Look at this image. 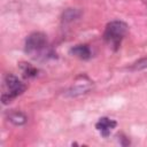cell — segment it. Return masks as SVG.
<instances>
[{
	"instance_id": "cell-6",
	"label": "cell",
	"mask_w": 147,
	"mask_h": 147,
	"mask_svg": "<svg viewBox=\"0 0 147 147\" xmlns=\"http://www.w3.org/2000/svg\"><path fill=\"white\" fill-rule=\"evenodd\" d=\"M92 85L90 82H86V83H83V84H77L75 86H72L70 90L67 91V95L69 96H77V95H80V94H84L86 92H88L91 90Z\"/></svg>"
},
{
	"instance_id": "cell-3",
	"label": "cell",
	"mask_w": 147,
	"mask_h": 147,
	"mask_svg": "<svg viewBox=\"0 0 147 147\" xmlns=\"http://www.w3.org/2000/svg\"><path fill=\"white\" fill-rule=\"evenodd\" d=\"M47 46V38L46 34L42 32H33L29 34L25 40V53L31 56L40 54Z\"/></svg>"
},
{
	"instance_id": "cell-5",
	"label": "cell",
	"mask_w": 147,
	"mask_h": 147,
	"mask_svg": "<svg viewBox=\"0 0 147 147\" xmlns=\"http://www.w3.org/2000/svg\"><path fill=\"white\" fill-rule=\"evenodd\" d=\"M70 53L72 55H75L76 57H79L82 60H87L92 55L91 49H90V47L87 45H77V46H74L70 49Z\"/></svg>"
},
{
	"instance_id": "cell-8",
	"label": "cell",
	"mask_w": 147,
	"mask_h": 147,
	"mask_svg": "<svg viewBox=\"0 0 147 147\" xmlns=\"http://www.w3.org/2000/svg\"><path fill=\"white\" fill-rule=\"evenodd\" d=\"M8 119H9L13 124H15V125H23V124H25V122L28 121L26 116H25L23 113H21V111H11V113L8 115Z\"/></svg>"
},
{
	"instance_id": "cell-1",
	"label": "cell",
	"mask_w": 147,
	"mask_h": 147,
	"mask_svg": "<svg viewBox=\"0 0 147 147\" xmlns=\"http://www.w3.org/2000/svg\"><path fill=\"white\" fill-rule=\"evenodd\" d=\"M127 32V24L122 21H113L107 24L105 30V39L107 42H109L111 46H114L115 49H117L121 45L122 39Z\"/></svg>"
},
{
	"instance_id": "cell-7",
	"label": "cell",
	"mask_w": 147,
	"mask_h": 147,
	"mask_svg": "<svg viewBox=\"0 0 147 147\" xmlns=\"http://www.w3.org/2000/svg\"><path fill=\"white\" fill-rule=\"evenodd\" d=\"M82 15V11L77 8H68L62 14V21L64 23H70L77 18H79Z\"/></svg>"
},
{
	"instance_id": "cell-2",
	"label": "cell",
	"mask_w": 147,
	"mask_h": 147,
	"mask_svg": "<svg viewBox=\"0 0 147 147\" xmlns=\"http://www.w3.org/2000/svg\"><path fill=\"white\" fill-rule=\"evenodd\" d=\"M5 84L7 86V90L8 92L7 93H3L2 96H1V100H2V103L3 105H7L9 102H11L16 96H18L20 94H22L26 86L13 74H8L6 75L5 77Z\"/></svg>"
},
{
	"instance_id": "cell-4",
	"label": "cell",
	"mask_w": 147,
	"mask_h": 147,
	"mask_svg": "<svg viewBox=\"0 0 147 147\" xmlns=\"http://www.w3.org/2000/svg\"><path fill=\"white\" fill-rule=\"evenodd\" d=\"M116 125H117V123H116L114 119H110V118H108V117H101V118L96 122L95 127H96L98 131L101 132V134H102L103 137H108L109 133H110V131H111Z\"/></svg>"
},
{
	"instance_id": "cell-9",
	"label": "cell",
	"mask_w": 147,
	"mask_h": 147,
	"mask_svg": "<svg viewBox=\"0 0 147 147\" xmlns=\"http://www.w3.org/2000/svg\"><path fill=\"white\" fill-rule=\"evenodd\" d=\"M20 67H21V70H22V74H23L24 77L30 78V77L37 76L38 70H37L34 67H32L30 63H21Z\"/></svg>"
}]
</instances>
